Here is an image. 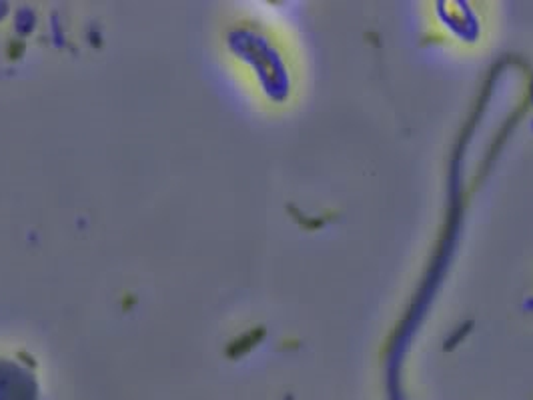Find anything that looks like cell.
Returning a JSON list of instances; mask_svg holds the SVG:
<instances>
[{
	"label": "cell",
	"instance_id": "6da1fadb",
	"mask_svg": "<svg viewBox=\"0 0 533 400\" xmlns=\"http://www.w3.org/2000/svg\"><path fill=\"white\" fill-rule=\"evenodd\" d=\"M437 26L459 42L473 44L483 34L481 14L469 2H435Z\"/></svg>",
	"mask_w": 533,
	"mask_h": 400
},
{
	"label": "cell",
	"instance_id": "7a4b0ae2",
	"mask_svg": "<svg viewBox=\"0 0 533 400\" xmlns=\"http://www.w3.org/2000/svg\"><path fill=\"white\" fill-rule=\"evenodd\" d=\"M531 128H533V124H531Z\"/></svg>",
	"mask_w": 533,
	"mask_h": 400
}]
</instances>
